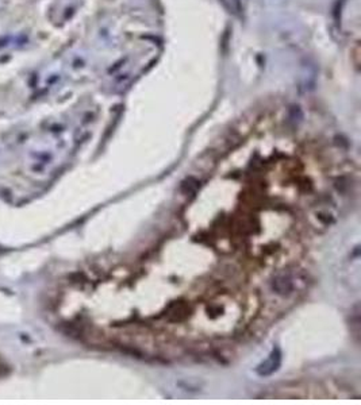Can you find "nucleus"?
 <instances>
[{
  "label": "nucleus",
  "mask_w": 361,
  "mask_h": 405,
  "mask_svg": "<svg viewBox=\"0 0 361 405\" xmlns=\"http://www.w3.org/2000/svg\"><path fill=\"white\" fill-rule=\"evenodd\" d=\"M280 361H281V354L277 349H273L271 354L268 355L267 359L257 367V373L260 375H269L275 373L280 366Z\"/></svg>",
  "instance_id": "obj_1"
}]
</instances>
